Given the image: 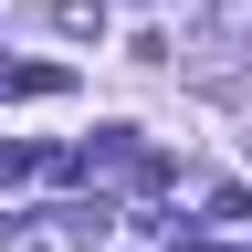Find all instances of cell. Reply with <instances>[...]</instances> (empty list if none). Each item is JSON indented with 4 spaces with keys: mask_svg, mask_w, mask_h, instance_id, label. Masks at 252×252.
Listing matches in <instances>:
<instances>
[{
    "mask_svg": "<svg viewBox=\"0 0 252 252\" xmlns=\"http://www.w3.org/2000/svg\"><path fill=\"white\" fill-rule=\"evenodd\" d=\"M74 168H105V179H158V158H147V137L137 126H105V137H84V158Z\"/></svg>",
    "mask_w": 252,
    "mask_h": 252,
    "instance_id": "cell-1",
    "label": "cell"
},
{
    "mask_svg": "<svg viewBox=\"0 0 252 252\" xmlns=\"http://www.w3.org/2000/svg\"><path fill=\"white\" fill-rule=\"evenodd\" d=\"M53 21L63 32H105V0H53Z\"/></svg>",
    "mask_w": 252,
    "mask_h": 252,
    "instance_id": "cell-2",
    "label": "cell"
}]
</instances>
